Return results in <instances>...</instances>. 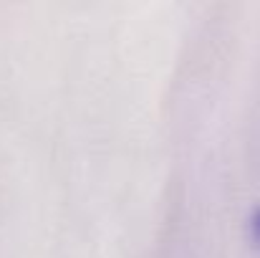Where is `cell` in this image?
<instances>
[{
	"mask_svg": "<svg viewBox=\"0 0 260 258\" xmlns=\"http://www.w3.org/2000/svg\"><path fill=\"white\" fill-rule=\"evenodd\" d=\"M250 233H253V241H255V246L260 248V208L253 213V218H250Z\"/></svg>",
	"mask_w": 260,
	"mask_h": 258,
	"instance_id": "cell-1",
	"label": "cell"
}]
</instances>
